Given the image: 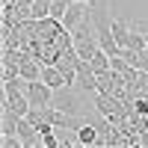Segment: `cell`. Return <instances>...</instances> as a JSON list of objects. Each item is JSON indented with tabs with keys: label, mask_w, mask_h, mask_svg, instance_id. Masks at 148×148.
Returning a JSON list of instances; mask_svg holds the SVG:
<instances>
[{
	"label": "cell",
	"mask_w": 148,
	"mask_h": 148,
	"mask_svg": "<svg viewBox=\"0 0 148 148\" xmlns=\"http://www.w3.org/2000/svg\"><path fill=\"white\" fill-rule=\"evenodd\" d=\"M89 12H92V6H89V3H83V0H71L68 9H65V15H62L65 30H74L83 18H89Z\"/></svg>",
	"instance_id": "7a4b0ae2"
},
{
	"label": "cell",
	"mask_w": 148,
	"mask_h": 148,
	"mask_svg": "<svg viewBox=\"0 0 148 148\" xmlns=\"http://www.w3.org/2000/svg\"><path fill=\"white\" fill-rule=\"evenodd\" d=\"M24 92L30 98V107H51L53 104V89L42 77L39 80H24Z\"/></svg>",
	"instance_id": "6da1fadb"
},
{
	"label": "cell",
	"mask_w": 148,
	"mask_h": 148,
	"mask_svg": "<svg viewBox=\"0 0 148 148\" xmlns=\"http://www.w3.org/2000/svg\"><path fill=\"white\" fill-rule=\"evenodd\" d=\"M77 145H98V125L86 119L77 127Z\"/></svg>",
	"instance_id": "277c9868"
},
{
	"label": "cell",
	"mask_w": 148,
	"mask_h": 148,
	"mask_svg": "<svg viewBox=\"0 0 148 148\" xmlns=\"http://www.w3.org/2000/svg\"><path fill=\"white\" fill-rule=\"evenodd\" d=\"M68 3H71V0H51V18H56V21H62V15H65V9H68Z\"/></svg>",
	"instance_id": "52a82bcc"
},
{
	"label": "cell",
	"mask_w": 148,
	"mask_h": 148,
	"mask_svg": "<svg viewBox=\"0 0 148 148\" xmlns=\"http://www.w3.org/2000/svg\"><path fill=\"white\" fill-rule=\"evenodd\" d=\"M113 36H116V42L125 47L127 39H130V24H127L125 18H113Z\"/></svg>",
	"instance_id": "5b68a950"
},
{
	"label": "cell",
	"mask_w": 148,
	"mask_h": 148,
	"mask_svg": "<svg viewBox=\"0 0 148 148\" xmlns=\"http://www.w3.org/2000/svg\"><path fill=\"white\" fill-rule=\"evenodd\" d=\"M42 80L51 86L53 92H59V89H71V86H68V80H65V74L59 71L56 65H42Z\"/></svg>",
	"instance_id": "3957f363"
},
{
	"label": "cell",
	"mask_w": 148,
	"mask_h": 148,
	"mask_svg": "<svg viewBox=\"0 0 148 148\" xmlns=\"http://www.w3.org/2000/svg\"><path fill=\"white\" fill-rule=\"evenodd\" d=\"M30 18H36V21L51 18V0H33V6H30Z\"/></svg>",
	"instance_id": "8992f818"
},
{
	"label": "cell",
	"mask_w": 148,
	"mask_h": 148,
	"mask_svg": "<svg viewBox=\"0 0 148 148\" xmlns=\"http://www.w3.org/2000/svg\"><path fill=\"white\" fill-rule=\"evenodd\" d=\"M83 3H89V6H95V3H98V0H83Z\"/></svg>",
	"instance_id": "ba28073f"
}]
</instances>
